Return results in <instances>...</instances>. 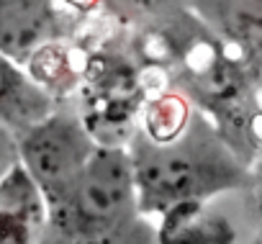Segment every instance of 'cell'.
I'll use <instances>...</instances> for the list:
<instances>
[{
  "label": "cell",
  "instance_id": "cell-2",
  "mask_svg": "<svg viewBox=\"0 0 262 244\" xmlns=\"http://www.w3.org/2000/svg\"><path fill=\"white\" fill-rule=\"evenodd\" d=\"M39 244H160L142 213L126 147L98 144L72 190L47 208Z\"/></svg>",
  "mask_w": 262,
  "mask_h": 244
},
{
  "label": "cell",
  "instance_id": "cell-3",
  "mask_svg": "<svg viewBox=\"0 0 262 244\" xmlns=\"http://www.w3.org/2000/svg\"><path fill=\"white\" fill-rule=\"evenodd\" d=\"M95 149L98 142L82 121L57 108L18 137V162L39 188L47 208L72 190Z\"/></svg>",
  "mask_w": 262,
  "mask_h": 244
},
{
  "label": "cell",
  "instance_id": "cell-7",
  "mask_svg": "<svg viewBox=\"0 0 262 244\" xmlns=\"http://www.w3.org/2000/svg\"><path fill=\"white\" fill-rule=\"evenodd\" d=\"M47 203L21 162L0 183V244H39Z\"/></svg>",
  "mask_w": 262,
  "mask_h": 244
},
{
  "label": "cell",
  "instance_id": "cell-5",
  "mask_svg": "<svg viewBox=\"0 0 262 244\" xmlns=\"http://www.w3.org/2000/svg\"><path fill=\"white\" fill-rule=\"evenodd\" d=\"M188 6L219 41L262 62V0H188Z\"/></svg>",
  "mask_w": 262,
  "mask_h": 244
},
{
  "label": "cell",
  "instance_id": "cell-8",
  "mask_svg": "<svg viewBox=\"0 0 262 244\" xmlns=\"http://www.w3.org/2000/svg\"><path fill=\"white\" fill-rule=\"evenodd\" d=\"M67 6L75 8H98V6H111L116 11H126V13H147L157 6H162V0H64Z\"/></svg>",
  "mask_w": 262,
  "mask_h": 244
},
{
  "label": "cell",
  "instance_id": "cell-4",
  "mask_svg": "<svg viewBox=\"0 0 262 244\" xmlns=\"http://www.w3.org/2000/svg\"><path fill=\"white\" fill-rule=\"evenodd\" d=\"M62 36V0H0V52L29 64Z\"/></svg>",
  "mask_w": 262,
  "mask_h": 244
},
{
  "label": "cell",
  "instance_id": "cell-1",
  "mask_svg": "<svg viewBox=\"0 0 262 244\" xmlns=\"http://www.w3.org/2000/svg\"><path fill=\"white\" fill-rule=\"evenodd\" d=\"M142 213L162 221L193 213L206 201L244 188L247 167L216 129L198 113L188 124L162 139L137 134L126 147Z\"/></svg>",
  "mask_w": 262,
  "mask_h": 244
},
{
  "label": "cell",
  "instance_id": "cell-9",
  "mask_svg": "<svg viewBox=\"0 0 262 244\" xmlns=\"http://www.w3.org/2000/svg\"><path fill=\"white\" fill-rule=\"evenodd\" d=\"M18 165V137L0 126V183Z\"/></svg>",
  "mask_w": 262,
  "mask_h": 244
},
{
  "label": "cell",
  "instance_id": "cell-6",
  "mask_svg": "<svg viewBox=\"0 0 262 244\" xmlns=\"http://www.w3.org/2000/svg\"><path fill=\"white\" fill-rule=\"evenodd\" d=\"M54 110V100L24 64L0 52V126L21 137Z\"/></svg>",
  "mask_w": 262,
  "mask_h": 244
}]
</instances>
